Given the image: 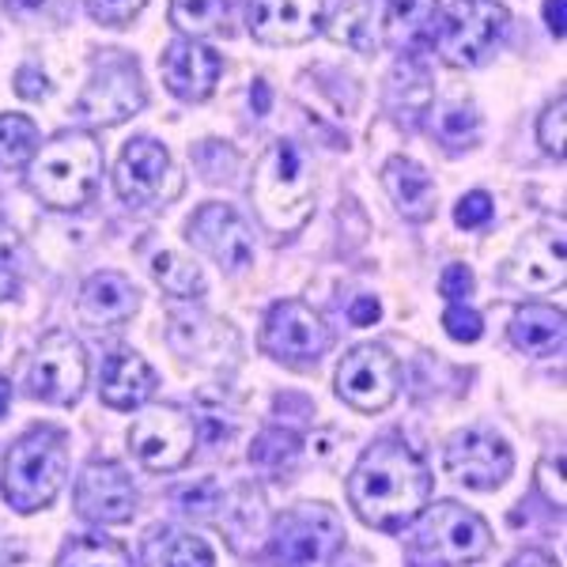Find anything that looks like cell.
Masks as SVG:
<instances>
[{"label":"cell","mask_w":567,"mask_h":567,"mask_svg":"<svg viewBox=\"0 0 567 567\" xmlns=\"http://www.w3.org/2000/svg\"><path fill=\"white\" fill-rule=\"evenodd\" d=\"M152 277L163 284V291L178 299H197L205 291V277L194 261H182L178 254H155L152 258Z\"/></svg>","instance_id":"cell-28"},{"label":"cell","mask_w":567,"mask_h":567,"mask_svg":"<svg viewBox=\"0 0 567 567\" xmlns=\"http://www.w3.org/2000/svg\"><path fill=\"white\" fill-rule=\"evenodd\" d=\"M545 23L556 39H564V0H545Z\"/></svg>","instance_id":"cell-41"},{"label":"cell","mask_w":567,"mask_h":567,"mask_svg":"<svg viewBox=\"0 0 567 567\" xmlns=\"http://www.w3.org/2000/svg\"><path fill=\"white\" fill-rule=\"evenodd\" d=\"M382 186H386V194L393 197V205L401 208L405 219L424 224V219L435 216V182L420 163L405 159V155H393L382 167Z\"/></svg>","instance_id":"cell-20"},{"label":"cell","mask_w":567,"mask_h":567,"mask_svg":"<svg viewBox=\"0 0 567 567\" xmlns=\"http://www.w3.org/2000/svg\"><path fill=\"white\" fill-rule=\"evenodd\" d=\"M261 344H265V352H272L277 360L310 363L333 344V337H329V326L307 303L284 299V303L269 310Z\"/></svg>","instance_id":"cell-13"},{"label":"cell","mask_w":567,"mask_h":567,"mask_svg":"<svg viewBox=\"0 0 567 567\" xmlns=\"http://www.w3.org/2000/svg\"><path fill=\"white\" fill-rule=\"evenodd\" d=\"M69 477V439L58 427H34L8 451L0 496L20 515L50 507Z\"/></svg>","instance_id":"cell-3"},{"label":"cell","mask_w":567,"mask_h":567,"mask_svg":"<svg viewBox=\"0 0 567 567\" xmlns=\"http://www.w3.org/2000/svg\"><path fill=\"white\" fill-rule=\"evenodd\" d=\"M507 567H560V564H556L553 556L537 553V548H526V553H518Z\"/></svg>","instance_id":"cell-40"},{"label":"cell","mask_w":567,"mask_h":567,"mask_svg":"<svg viewBox=\"0 0 567 567\" xmlns=\"http://www.w3.org/2000/svg\"><path fill=\"white\" fill-rule=\"evenodd\" d=\"M443 465L465 488L492 492L511 477L515 458H511V446L499 435L484 432V427H470V432H458L446 443Z\"/></svg>","instance_id":"cell-11"},{"label":"cell","mask_w":567,"mask_h":567,"mask_svg":"<svg viewBox=\"0 0 567 567\" xmlns=\"http://www.w3.org/2000/svg\"><path fill=\"white\" fill-rule=\"evenodd\" d=\"M87 382V352L72 333H50L31 368V393L50 405H76Z\"/></svg>","instance_id":"cell-10"},{"label":"cell","mask_w":567,"mask_h":567,"mask_svg":"<svg viewBox=\"0 0 567 567\" xmlns=\"http://www.w3.org/2000/svg\"><path fill=\"white\" fill-rule=\"evenodd\" d=\"M341 545V518L326 503H303V507L288 511L272 534V553L284 567H329Z\"/></svg>","instance_id":"cell-7"},{"label":"cell","mask_w":567,"mask_h":567,"mask_svg":"<svg viewBox=\"0 0 567 567\" xmlns=\"http://www.w3.org/2000/svg\"><path fill=\"white\" fill-rule=\"evenodd\" d=\"M349 503L374 529H401L432 507V473L401 439H379L349 477Z\"/></svg>","instance_id":"cell-1"},{"label":"cell","mask_w":567,"mask_h":567,"mask_svg":"<svg viewBox=\"0 0 567 567\" xmlns=\"http://www.w3.org/2000/svg\"><path fill=\"white\" fill-rule=\"evenodd\" d=\"M148 567H216L213 548L205 545V537L197 534H155L148 545Z\"/></svg>","instance_id":"cell-25"},{"label":"cell","mask_w":567,"mask_h":567,"mask_svg":"<svg viewBox=\"0 0 567 567\" xmlns=\"http://www.w3.org/2000/svg\"><path fill=\"white\" fill-rule=\"evenodd\" d=\"M250 194L261 224L272 235H291L307 224L310 208H315V189H310L307 167L299 159L296 144L280 141L261 155L250 182Z\"/></svg>","instance_id":"cell-4"},{"label":"cell","mask_w":567,"mask_h":567,"mask_svg":"<svg viewBox=\"0 0 567 567\" xmlns=\"http://www.w3.org/2000/svg\"><path fill=\"white\" fill-rule=\"evenodd\" d=\"M511 12L499 0H454L439 23L435 45L451 69H473L503 42Z\"/></svg>","instance_id":"cell-5"},{"label":"cell","mask_w":567,"mask_h":567,"mask_svg":"<svg viewBox=\"0 0 567 567\" xmlns=\"http://www.w3.org/2000/svg\"><path fill=\"white\" fill-rule=\"evenodd\" d=\"M39 152V125L23 114H0V167H23Z\"/></svg>","instance_id":"cell-27"},{"label":"cell","mask_w":567,"mask_h":567,"mask_svg":"<svg viewBox=\"0 0 567 567\" xmlns=\"http://www.w3.org/2000/svg\"><path fill=\"white\" fill-rule=\"evenodd\" d=\"M76 507L87 523L99 526H122L133 518L136 511V488L133 481L125 477L122 465L114 462H91L84 473H80L76 484Z\"/></svg>","instance_id":"cell-14"},{"label":"cell","mask_w":567,"mask_h":567,"mask_svg":"<svg viewBox=\"0 0 567 567\" xmlns=\"http://www.w3.org/2000/svg\"><path fill=\"white\" fill-rule=\"evenodd\" d=\"M20 291V277H16V265H12V254L0 250V303L12 299Z\"/></svg>","instance_id":"cell-38"},{"label":"cell","mask_w":567,"mask_h":567,"mask_svg":"<svg viewBox=\"0 0 567 567\" xmlns=\"http://www.w3.org/2000/svg\"><path fill=\"white\" fill-rule=\"evenodd\" d=\"M424 523L416 534V553L435 560L439 567H462L477 564L481 556H488L492 548V529L477 515V511L462 507L454 499L435 503L432 511H424Z\"/></svg>","instance_id":"cell-6"},{"label":"cell","mask_w":567,"mask_h":567,"mask_svg":"<svg viewBox=\"0 0 567 567\" xmlns=\"http://www.w3.org/2000/svg\"><path fill=\"white\" fill-rule=\"evenodd\" d=\"M250 99H254V110H258V114H269V84H265V80H258V84H254V91H250Z\"/></svg>","instance_id":"cell-42"},{"label":"cell","mask_w":567,"mask_h":567,"mask_svg":"<svg viewBox=\"0 0 567 567\" xmlns=\"http://www.w3.org/2000/svg\"><path fill=\"white\" fill-rule=\"evenodd\" d=\"M159 379H155L152 363L136 352H114L103 368V386H99V398L106 401L110 409H141L144 401L152 398Z\"/></svg>","instance_id":"cell-19"},{"label":"cell","mask_w":567,"mask_h":567,"mask_svg":"<svg viewBox=\"0 0 567 567\" xmlns=\"http://www.w3.org/2000/svg\"><path fill=\"white\" fill-rule=\"evenodd\" d=\"M58 567H133L122 545L106 542V537H76L65 545Z\"/></svg>","instance_id":"cell-29"},{"label":"cell","mask_w":567,"mask_h":567,"mask_svg":"<svg viewBox=\"0 0 567 567\" xmlns=\"http://www.w3.org/2000/svg\"><path fill=\"white\" fill-rule=\"evenodd\" d=\"M159 69L167 87L175 91L182 103H205V99H213V91L219 84L224 61H219L213 45H200L194 39H175L163 50Z\"/></svg>","instance_id":"cell-16"},{"label":"cell","mask_w":567,"mask_h":567,"mask_svg":"<svg viewBox=\"0 0 567 567\" xmlns=\"http://www.w3.org/2000/svg\"><path fill=\"white\" fill-rule=\"evenodd\" d=\"M136 307H141V296L122 272H95L80 291V315L99 326L130 322Z\"/></svg>","instance_id":"cell-21"},{"label":"cell","mask_w":567,"mask_h":567,"mask_svg":"<svg viewBox=\"0 0 567 567\" xmlns=\"http://www.w3.org/2000/svg\"><path fill=\"white\" fill-rule=\"evenodd\" d=\"M473 272L470 265H446L443 277H439V291H443V299H451V303H462V296H473Z\"/></svg>","instance_id":"cell-35"},{"label":"cell","mask_w":567,"mask_h":567,"mask_svg":"<svg viewBox=\"0 0 567 567\" xmlns=\"http://www.w3.org/2000/svg\"><path fill=\"white\" fill-rule=\"evenodd\" d=\"M31 194L50 208H84L103 178V144L84 130L58 133L31 159Z\"/></svg>","instance_id":"cell-2"},{"label":"cell","mask_w":567,"mask_h":567,"mask_svg":"<svg viewBox=\"0 0 567 567\" xmlns=\"http://www.w3.org/2000/svg\"><path fill=\"white\" fill-rule=\"evenodd\" d=\"M349 318H352V326H374L382 318V307H379V299L374 296H360L355 303L349 307Z\"/></svg>","instance_id":"cell-36"},{"label":"cell","mask_w":567,"mask_h":567,"mask_svg":"<svg viewBox=\"0 0 567 567\" xmlns=\"http://www.w3.org/2000/svg\"><path fill=\"white\" fill-rule=\"evenodd\" d=\"M439 133H443L446 144L462 148L465 141H473V136H477V117H473L470 110H446L443 122H439Z\"/></svg>","instance_id":"cell-34"},{"label":"cell","mask_w":567,"mask_h":567,"mask_svg":"<svg viewBox=\"0 0 567 567\" xmlns=\"http://www.w3.org/2000/svg\"><path fill=\"white\" fill-rule=\"evenodd\" d=\"M337 393L355 413H382L398 398V360L379 344H355L337 368Z\"/></svg>","instance_id":"cell-9"},{"label":"cell","mask_w":567,"mask_h":567,"mask_svg":"<svg viewBox=\"0 0 567 567\" xmlns=\"http://www.w3.org/2000/svg\"><path fill=\"white\" fill-rule=\"evenodd\" d=\"M439 23H443L439 0H390L386 31L393 42H401V45L435 42Z\"/></svg>","instance_id":"cell-24"},{"label":"cell","mask_w":567,"mask_h":567,"mask_svg":"<svg viewBox=\"0 0 567 567\" xmlns=\"http://www.w3.org/2000/svg\"><path fill=\"white\" fill-rule=\"evenodd\" d=\"M246 23L265 45H303L322 31V0H250Z\"/></svg>","instance_id":"cell-15"},{"label":"cell","mask_w":567,"mask_h":567,"mask_svg":"<svg viewBox=\"0 0 567 567\" xmlns=\"http://www.w3.org/2000/svg\"><path fill=\"white\" fill-rule=\"evenodd\" d=\"M144 106V80L136 65L122 61V65H106L91 80V87L80 99V114L91 125H122Z\"/></svg>","instance_id":"cell-18"},{"label":"cell","mask_w":567,"mask_h":567,"mask_svg":"<svg viewBox=\"0 0 567 567\" xmlns=\"http://www.w3.org/2000/svg\"><path fill=\"white\" fill-rule=\"evenodd\" d=\"M537 141H542V148L548 155L564 159V144H567V99L564 95L542 114V125H537Z\"/></svg>","instance_id":"cell-30"},{"label":"cell","mask_w":567,"mask_h":567,"mask_svg":"<svg viewBox=\"0 0 567 567\" xmlns=\"http://www.w3.org/2000/svg\"><path fill=\"white\" fill-rule=\"evenodd\" d=\"M8 401H12V382L0 379V416L8 413Z\"/></svg>","instance_id":"cell-43"},{"label":"cell","mask_w":567,"mask_h":567,"mask_svg":"<svg viewBox=\"0 0 567 567\" xmlns=\"http://www.w3.org/2000/svg\"><path fill=\"white\" fill-rule=\"evenodd\" d=\"M560 470H564L560 458H556V462H545V465H542L548 499H553V503H560V507H564V481H560Z\"/></svg>","instance_id":"cell-39"},{"label":"cell","mask_w":567,"mask_h":567,"mask_svg":"<svg viewBox=\"0 0 567 567\" xmlns=\"http://www.w3.org/2000/svg\"><path fill=\"white\" fill-rule=\"evenodd\" d=\"M564 310L556 307H523L511 318V341L526 355H553L564 349Z\"/></svg>","instance_id":"cell-22"},{"label":"cell","mask_w":567,"mask_h":567,"mask_svg":"<svg viewBox=\"0 0 567 567\" xmlns=\"http://www.w3.org/2000/svg\"><path fill=\"white\" fill-rule=\"evenodd\" d=\"M20 84H16V91H20L23 99H42L45 91H50V84H45V76L39 69H20Z\"/></svg>","instance_id":"cell-37"},{"label":"cell","mask_w":567,"mask_h":567,"mask_svg":"<svg viewBox=\"0 0 567 567\" xmlns=\"http://www.w3.org/2000/svg\"><path fill=\"white\" fill-rule=\"evenodd\" d=\"M114 189L125 205H155L163 197H175L178 182L175 167H171V152L159 141H152V136L130 141L122 159H117Z\"/></svg>","instance_id":"cell-12"},{"label":"cell","mask_w":567,"mask_h":567,"mask_svg":"<svg viewBox=\"0 0 567 567\" xmlns=\"http://www.w3.org/2000/svg\"><path fill=\"white\" fill-rule=\"evenodd\" d=\"M564 239L560 235H548V231H537L529 235L518 250V284L526 288H556L564 284Z\"/></svg>","instance_id":"cell-23"},{"label":"cell","mask_w":567,"mask_h":567,"mask_svg":"<svg viewBox=\"0 0 567 567\" xmlns=\"http://www.w3.org/2000/svg\"><path fill=\"white\" fill-rule=\"evenodd\" d=\"M443 329L454 337V341L473 344V341H481V333H484V318H481L473 307H465V303H451V307L443 310Z\"/></svg>","instance_id":"cell-31"},{"label":"cell","mask_w":567,"mask_h":567,"mask_svg":"<svg viewBox=\"0 0 567 567\" xmlns=\"http://www.w3.org/2000/svg\"><path fill=\"white\" fill-rule=\"evenodd\" d=\"M194 446H197L194 420L171 405L148 409V413L136 416L130 427V451L136 454V462L152 473L182 470V465L194 458Z\"/></svg>","instance_id":"cell-8"},{"label":"cell","mask_w":567,"mask_h":567,"mask_svg":"<svg viewBox=\"0 0 567 567\" xmlns=\"http://www.w3.org/2000/svg\"><path fill=\"white\" fill-rule=\"evenodd\" d=\"M492 219V197L484 194V189H473V194H465L458 200V208H454V224L465 227V231H473V227H484Z\"/></svg>","instance_id":"cell-33"},{"label":"cell","mask_w":567,"mask_h":567,"mask_svg":"<svg viewBox=\"0 0 567 567\" xmlns=\"http://www.w3.org/2000/svg\"><path fill=\"white\" fill-rule=\"evenodd\" d=\"M227 20V0H171V23L186 39H205L216 34Z\"/></svg>","instance_id":"cell-26"},{"label":"cell","mask_w":567,"mask_h":567,"mask_svg":"<svg viewBox=\"0 0 567 567\" xmlns=\"http://www.w3.org/2000/svg\"><path fill=\"white\" fill-rule=\"evenodd\" d=\"M148 0H87V12L103 27H130L144 12Z\"/></svg>","instance_id":"cell-32"},{"label":"cell","mask_w":567,"mask_h":567,"mask_svg":"<svg viewBox=\"0 0 567 567\" xmlns=\"http://www.w3.org/2000/svg\"><path fill=\"white\" fill-rule=\"evenodd\" d=\"M189 243L200 246L208 258H216L224 269H243L254 261V243L246 231L243 216L231 205H200L197 216L189 219Z\"/></svg>","instance_id":"cell-17"}]
</instances>
